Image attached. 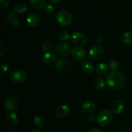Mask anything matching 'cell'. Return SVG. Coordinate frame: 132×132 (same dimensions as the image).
<instances>
[{"label": "cell", "instance_id": "6da1fadb", "mask_svg": "<svg viewBox=\"0 0 132 132\" xmlns=\"http://www.w3.org/2000/svg\"><path fill=\"white\" fill-rule=\"evenodd\" d=\"M106 83L110 88L114 90L122 89L126 84L125 76L117 72H111L106 76Z\"/></svg>", "mask_w": 132, "mask_h": 132}, {"label": "cell", "instance_id": "7a4b0ae2", "mask_svg": "<svg viewBox=\"0 0 132 132\" xmlns=\"http://www.w3.org/2000/svg\"><path fill=\"white\" fill-rule=\"evenodd\" d=\"M56 20L60 25L68 27L73 21V18L70 13L66 10H61L56 14Z\"/></svg>", "mask_w": 132, "mask_h": 132}, {"label": "cell", "instance_id": "3957f363", "mask_svg": "<svg viewBox=\"0 0 132 132\" xmlns=\"http://www.w3.org/2000/svg\"><path fill=\"white\" fill-rule=\"evenodd\" d=\"M113 119V114L108 110H104L99 113L97 116L98 124L102 126H106L112 122Z\"/></svg>", "mask_w": 132, "mask_h": 132}, {"label": "cell", "instance_id": "277c9868", "mask_svg": "<svg viewBox=\"0 0 132 132\" xmlns=\"http://www.w3.org/2000/svg\"><path fill=\"white\" fill-rule=\"evenodd\" d=\"M71 41L76 46L79 47L85 46L88 42V37L85 34L82 32H73L70 36Z\"/></svg>", "mask_w": 132, "mask_h": 132}, {"label": "cell", "instance_id": "5b68a950", "mask_svg": "<svg viewBox=\"0 0 132 132\" xmlns=\"http://www.w3.org/2000/svg\"><path fill=\"white\" fill-rule=\"evenodd\" d=\"M55 69L64 73H68L72 71V64L66 59H60L55 63Z\"/></svg>", "mask_w": 132, "mask_h": 132}, {"label": "cell", "instance_id": "8992f818", "mask_svg": "<svg viewBox=\"0 0 132 132\" xmlns=\"http://www.w3.org/2000/svg\"><path fill=\"white\" fill-rule=\"evenodd\" d=\"M104 55V49L100 45H95L90 49L88 57L90 60L96 61L101 59Z\"/></svg>", "mask_w": 132, "mask_h": 132}, {"label": "cell", "instance_id": "52a82bcc", "mask_svg": "<svg viewBox=\"0 0 132 132\" xmlns=\"http://www.w3.org/2000/svg\"><path fill=\"white\" fill-rule=\"evenodd\" d=\"M10 78L12 81L15 83H23L27 80L28 75L24 71L21 70H15L12 72Z\"/></svg>", "mask_w": 132, "mask_h": 132}, {"label": "cell", "instance_id": "ba28073f", "mask_svg": "<svg viewBox=\"0 0 132 132\" xmlns=\"http://www.w3.org/2000/svg\"><path fill=\"white\" fill-rule=\"evenodd\" d=\"M55 52L57 55L61 57H66L70 53L71 46L68 43L62 42L57 45L55 47Z\"/></svg>", "mask_w": 132, "mask_h": 132}, {"label": "cell", "instance_id": "9c48e42d", "mask_svg": "<svg viewBox=\"0 0 132 132\" xmlns=\"http://www.w3.org/2000/svg\"><path fill=\"white\" fill-rule=\"evenodd\" d=\"M5 20L9 26L12 27H18L21 25V20L15 12L10 11L6 14Z\"/></svg>", "mask_w": 132, "mask_h": 132}, {"label": "cell", "instance_id": "30bf717a", "mask_svg": "<svg viewBox=\"0 0 132 132\" xmlns=\"http://www.w3.org/2000/svg\"><path fill=\"white\" fill-rule=\"evenodd\" d=\"M18 106V101L14 97H8L4 102V108L6 112H13L17 109Z\"/></svg>", "mask_w": 132, "mask_h": 132}, {"label": "cell", "instance_id": "8fae6325", "mask_svg": "<svg viewBox=\"0 0 132 132\" xmlns=\"http://www.w3.org/2000/svg\"><path fill=\"white\" fill-rule=\"evenodd\" d=\"M72 58L77 61H82L86 58V52L82 48L77 46L72 49L71 51Z\"/></svg>", "mask_w": 132, "mask_h": 132}, {"label": "cell", "instance_id": "7c38bea8", "mask_svg": "<svg viewBox=\"0 0 132 132\" xmlns=\"http://www.w3.org/2000/svg\"><path fill=\"white\" fill-rule=\"evenodd\" d=\"M110 109L112 113L115 114H121L125 110V104L121 101L114 100L110 105Z\"/></svg>", "mask_w": 132, "mask_h": 132}, {"label": "cell", "instance_id": "4fadbf2b", "mask_svg": "<svg viewBox=\"0 0 132 132\" xmlns=\"http://www.w3.org/2000/svg\"><path fill=\"white\" fill-rule=\"evenodd\" d=\"M40 21V15L39 13H31L28 15L27 19V23L29 27H35L39 24Z\"/></svg>", "mask_w": 132, "mask_h": 132}, {"label": "cell", "instance_id": "5bb4252c", "mask_svg": "<svg viewBox=\"0 0 132 132\" xmlns=\"http://www.w3.org/2000/svg\"><path fill=\"white\" fill-rule=\"evenodd\" d=\"M70 112V108L68 105H61L56 108L55 114L57 117L63 118L68 116Z\"/></svg>", "mask_w": 132, "mask_h": 132}, {"label": "cell", "instance_id": "9a60e30c", "mask_svg": "<svg viewBox=\"0 0 132 132\" xmlns=\"http://www.w3.org/2000/svg\"><path fill=\"white\" fill-rule=\"evenodd\" d=\"M95 108H96V104L93 101L85 102L81 106L82 112L86 114L93 113L95 110Z\"/></svg>", "mask_w": 132, "mask_h": 132}, {"label": "cell", "instance_id": "2e32d148", "mask_svg": "<svg viewBox=\"0 0 132 132\" xmlns=\"http://www.w3.org/2000/svg\"><path fill=\"white\" fill-rule=\"evenodd\" d=\"M43 61L45 64L52 65L57 63V56L54 54L52 52H48L44 54L43 57Z\"/></svg>", "mask_w": 132, "mask_h": 132}, {"label": "cell", "instance_id": "e0dca14e", "mask_svg": "<svg viewBox=\"0 0 132 132\" xmlns=\"http://www.w3.org/2000/svg\"><path fill=\"white\" fill-rule=\"evenodd\" d=\"M6 122L10 126H15L19 122V118L17 114L14 112H10L8 114L6 117Z\"/></svg>", "mask_w": 132, "mask_h": 132}, {"label": "cell", "instance_id": "ac0fdd59", "mask_svg": "<svg viewBox=\"0 0 132 132\" xmlns=\"http://www.w3.org/2000/svg\"><path fill=\"white\" fill-rule=\"evenodd\" d=\"M28 10V6L24 2H19L15 4L14 7V11L17 14H24Z\"/></svg>", "mask_w": 132, "mask_h": 132}, {"label": "cell", "instance_id": "d6986e66", "mask_svg": "<svg viewBox=\"0 0 132 132\" xmlns=\"http://www.w3.org/2000/svg\"><path fill=\"white\" fill-rule=\"evenodd\" d=\"M82 69L87 74H91L94 71V67L92 63L88 60L84 61L81 64Z\"/></svg>", "mask_w": 132, "mask_h": 132}, {"label": "cell", "instance_id": "ffe728a7", "mask_svg": "<svg viewBox=\"0 0 132 132\" xmlns=\"http://www.w3.org/2000/svg\"><path fill=\"white\" fill-rule=\"evenodd\" d=\"M121 41L126 45H130L132 43V32L127 31L123 33L121 36Z\"/></svg>", "mask_w": 132, "mask_h": 132}, {"label": "cell", "instance_id": "44dd1931", "mask_svg": "<svg viewBox=\"0 0 132 132\" xmlns=\"http://www.w3.org/2000/svg\"><path fill=\"white\" fill-rule=\"evenodd\" d=\"M108 65L104 63H99L95 67V72L99 75L105 74L108 72Z\"/></svg>", "mask_w": 132, "mask_h": 132}, {"label": "cell", "instance_id": "7402d4cb", "mask_svg": "<svg viewBox=\"0 0 132 132\" xmlns=\"http://www.w3.org/2000/svg\"><path fill=\"white\" fill-rule=\"evenodd\" d=\"M31 6L36 9H41L45 5V0H29Z\"/></svg>", "mask_w": 132, "mask_h": 132}, {"label": "cell", "instance_id": "603a6c76", "mask_svg": "<svg viewBox=\"0 0 132 132\" xmlns=\"http://www.w3.org/2000/svg\"><path fill=\"white\" fill-rule=\"evenodd\" d=\"M108 68L111 72H116L119 68V63L116 59H112L108 62Z\"/></svg>", "mask_w": 132, "mask_h": 132}, {"label": "cell", "instance_id": "cb8c5ba5", "mask_svg": "<svg viewBox=\"0 0 132 132\" xmlns=\"http://www.w3.org/2000/svg\"><path fill=\"white\" fill-rule=\"evenodd\" d=\"M33 122L35 126H36L39 128H41L43 127L44 121L42 119V117H41L40 116H34L33 119Z\"/></svg>", "mask_w": 132, "mask_h": 132}, {"label": "cell", "instance_id": "d4e9b609", "mask_svg": "<svg viewBox=\"0 0 132 132\" xmlns=\"http://www.w3.org/2000/svg\"><path fill=\"white\" fill-rule=\"evenodd\" d=\"M41 49H42L43 51L46 53L50 52L53 49L52 44L49 42V41H46V42L43 44L42 46H41Z\"/></svg>", "mask_w": 132, "mask_h": 132}, {"label": "cell", "instance_id": "484cf974", "mask_svg": "<svg viewBox=\"0 0 132 132\" xmlns=\"http://www.w3.org/2000/svg\"><path fill=\"white\" fill-rule=\"evenodd\" d=\"M58 38L61 41H67L70 38V34L67 31L62 30L58 34Z\"/></svg>", "mask_w": 132, "mask_h": 132}, {"label": "cell", "instance_id": "4316f807", "mask_svg": "<svg viewBox=\"0 0 132 132\" xmlns=\"http://www.w3.org/2000/svg\"><path fill=\"white\" fill-rule=\"evenodd\" d=\"M44 11L46 14H52L55 11V7L52 5H50V4H46L44 6Z\"/></svg>", "mask_w": 132, "mask_h": 132}, {"label": "cell", "instance_id": "83f0119b", "mask_svg": "<svg viewBox=\"0 0 132 132\" xmlns=\"http://www.w3.org/2000/svg\"><path fill=\"white\" fill-rule=\"evenodd\" d=\"M10 72V68L6 64H1V73L3 76L9 74Z\"/></svg>", "mask_w": 132, "mask_h": 132}, {"label": "cell", "instance_id": "f1b7e54d", "mask_svg": "<svg viewBox=\"0 0 132 132\" xmlns=\"http://www.w3.org/2000/svg\"><path fill=\"white\" fill-rule=\"evenodd\" d=\"M95 87L96 88L99 89V90H101L105 87V82H104V80L102 79H99L95 82Z\"/></svg>", "mask_w": 132, "mask_h": 132}, {"label": "cell", "instance_id": "f546056e", "mask_svg": "<svg viewBox=\"0 0 132 132\" xmlns=\"http://www.w3.org/2000/svg\"><path fill=\"white\" fill-rule=\"evenodd\" d=\"M9 5V0H0V7L2 9H6Z\"/></svg>", "mask_w": 132, "mask_h": 132}, {"label": "cell", "instance_id": "4dcf8cb0", "mask_svg": "<svg viewBox=\"0 0 132 132\" xmlns=\"http://www.w3.org/2000/svg\"><path fill=\"white\" fill-rule=\"evenodd\" d=\"M95 42H96V43L97 44V45H100L101 46V45L103 43V37H102L101 36H97L96 38H95Z\"/></svg>", "mask_w": 132, "mask_h": 132}, {"label": "cell", "instance_id": "1f68e13d", "mask_svg": "<svg viewBox=\"0 0 132 132\" xmlns=\"http://www.w3.org/2000/svg\"><path fill=\"white\" fill-rule=\"evenodd\" d=\"M88 119L91 122H95L97 120V117L95 114H92L89 116Z\"/></svg>", "mask_w": 132, "mask_h": 132}, {"label": "cell", "instance_id": "d6a6232c", "mask_svg": "<svg viewBox=\"0 0 132 132\" xmlns=\"http://www.w3.org/2000/svg\"><path fill=\"white\" fill-rule=\"evenodd\" d=\"M5 46H4L2 42L0 43V55H1V57H3V55L4 53H5Z\"/></svg>", "mask_w": 132, "mask_h": 132}, {"label": "cell", "instance_id": "836d02e7", "mask_svg": "<svg viewBox=\"0 0 132 132\" xmlns=\"http://www.w3.org/2000/svg\"><path fill=\"white\" fill-rule=\"evenodd\" d=\"M87 132H102L100 130L97 128H92L90 130H89Z\"/></svg>", "mask_w": 132, "mask_h": 132}, {"label": "cell", "instance_id": "e575fe53", "mask_svg": "<svg viewBox=\"0 0 132 132\" xmlns=\"http://www.w3.org/2000/svg\"><path fill=\"white\" fill-rule=\"evenodd\" d=\"M48 1H50L52 3H57L59 2L61 0H48Z\"/></svg>", "mask_w": 132, "mask_h": 132}, {"label": "cell", "instance_id": "d590c367", "mask_svg": "<svg viewBox=\"0 0 132 132\" xmlns=\"http://www.w3.org/2000/svg\"><path fill=\"white\" fill-rule=\"evenodd\" d=\"M30 132H42V131L39 130V129H35V130H32V131H30Z\"/></svg>", "mask_w": 132, "mask_h": 132}, {"label": "cell", "instance_id": "8d00e7d4", "mask_svg": "<svg viewBox=\"0 0 132 132\" xmlns=\"http://www.w3.org/2000/svg\"><path fill=\"white\" fill-rule=\"evenodd\" d=\"M9 132H17V131H9Z\"/></svg>", "mask_w": 132, "mask_h": 132}, {"label": "cell", "instance_id": "74e56055", "mask_svg": "<svg viewBox=\"0 0 132 132\" xmlns=\"http://www.w3.org/2000/svg\"><path fill=\"white\" fill-rule=\"evenodd\" d=\"M118 132H122V131H118Z\"/></svg>", "mask_w": 132, "mask_h": 132}]
</instances>
